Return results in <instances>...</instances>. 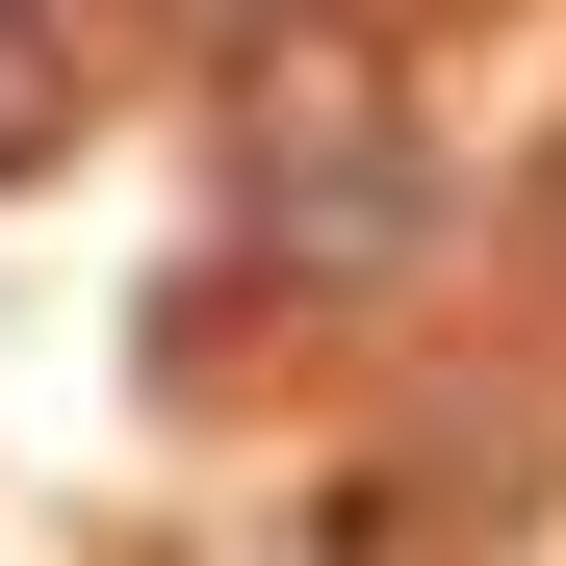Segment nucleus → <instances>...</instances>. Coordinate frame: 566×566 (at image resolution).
<instances>
[{
	"label": "nucleus",
	"instance_id": "2",
	"mask_svg": "<svg viewBox=\"0 0 566 566\" xmlns=\"http://www.w3.org/2000/svg\"><path fill=\"white\" fill-rule=\"evenodd\" d=\"M77 155V0H0V180Z\"/></svg>",
	"mask_w": 566,
	"mask_h": 566
},
{
	"label": "nucleus",
	"instance_id": "1",
	"mask_svg": "<svg viewBox=\"0 0 566 566\" xmlns=\"http://www.w3.org/2000/svg\"><path fill=\"white\" fill-rule=\"evenodd\" d=\"M207 155H232V232L283 283H412L438 258V129H412V52L360 0H258L232 77H207Z\"/></svg>",
	"mask_w": 566,
	"mask_h": 566
}]
</instances>
